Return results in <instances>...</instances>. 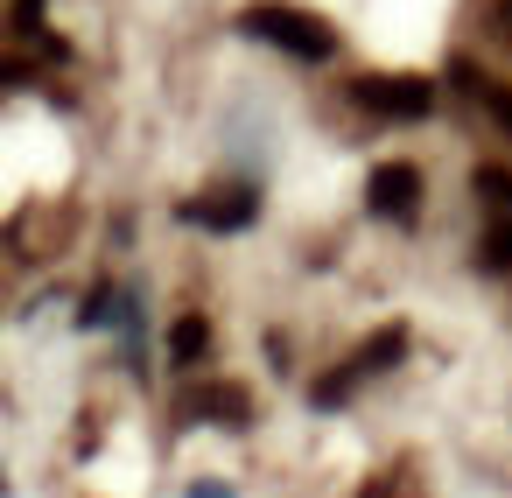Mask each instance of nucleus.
Here are the masks:
<instances>
[{
	"mask_svg": "<svg viewBox=\"0 0 512 498\" xmlns=\"http://www.w3.org/2000/svg\"><path fill=\"white\" fill-rule=\"evenodd\" d=\"M204 351H211V323H204V316H183V323L169 330V358H176V365H197Z\"/></svg>",
	"mask_w": 512,
	"mask_h": 498,
	"instance_id": "6",
	"label": "nucleus"
},
{
	"mask_svg": "<svg viewBox=\"0 0 512 498\" xmlns=\"http://www.w3.org/2000/svg\"><path fill=\"white\" fill-rule=\"evenodd\" d=\"M365 204H372V218H414V204H421V169H414V162H379L372 183H365Z\"/></svg>",
	"mask_w": 512,
	"mask_h": 498,
	"instance_id": "3",
	"label": "nucleus"
},
{
	"mask_svg": "<svg viewBox=\"0 0 512 498\" xmlns=\"http://www.w3.org/2000/svg\"><path fill=\"white\" fill-rule=\"evenodd\" d=\"M491 120H498V127L512 134V92H491Z\"/></svg>",
	"mask_w": 512,
	"mask_h": 498,
	"instance_id": "9",
	"label": "nucleus"
},
{
	"mask_svg": "<svg viewBox=\"0 0 512 498\" xmlns=\"http://www.w3.org/2000/svg\"><path fill=\"white\" fill-rule=\"evenodd\" d=\"M253 211H260V197H253L246 183H232V190H211V197H190V204H183V218H190V225H204V232H239V225H253Z\"/></svg>",
	"mask_w": 512,
	"mask_h": 498,
	"instance_id": "4",
	"label": "nucleus"
},
{
	"mask_svg": "<svg viewBox=\"0 0 512 498\" xmlns=\"http://www.w3.org/2000/svg\"><path fill=\"white\" fill-rule=\"evenodd\" d=\"M400 351H407V330H379L351 365H344V379L358 386V379H372V372H386V365H400Z\"/></svg>",
	"mask_w": 512,
	"mask_h": 498,
	"instance_id": "5",
	"label": "nucleus"
},
{
	"mask_svg": "<svg viewBox=\"0 0 512 498\" xmlns=\"http://www.w3.org/2000/svg\"><path fill=\"white\" fill-rule=\"evenodd\" d=\"M246 36H260L267 50H288V57H302V64H323V57L337 50V36H330L316 15H302V8H253V15H246Z\"/></svg>",
	"mask_w": 512,
	"mask_h": 498,
	"instance_id": "1",
	"label": "nucleus"
},
{
	"mask_svg": "<svg viewBox=\"0 0 512 498\" xmlns=\"http://www.w3.org/2000/svg\"><path fill=\"white\" fill-rule=\"evenodd\" d=\"M351 99L379 120H428L435 113V85L428 78H358Z\"/></svg>",
	"mask_w": 512,
	"mask_h": 498,
	"instance_id": "2",
	"label": "nucleus"
},
{
	"mask_svg": "<svg viewBox=\"0 0 512 498\" xmlns=\"http://www.w3.org/2000/svg\"><path fill=\"white\" fill-rule=\"evenodd\" d=\"M477 197L491 204V218H512V169H477Z\"/></svg>",
	"mask_w": 512,
	"mask_h": 498,
	"instance_id": "7",
	"label": "nucleus"
},
{
	"mask_svg": "<svg viewBox=\"0 0 512 498\" xmlns=\"http://www.w3.org/2000/svg\"><path fill=\"white\" fill-rule=\"evenodd\" d=\"M477 260H484L491 274H505V267H512V218H491V232H484Z\"/></svg>",
	"mask_w": 512,
	"mask_h": 498,
	"instance_id": "8",
	"label": "nucleus"
},
{
	"mask_svg": "<svg viewBox=\"0 0 512 498\" xmlns=\"http://www.w3.org/2000/svg\"><path fill=\"white\" fill-rule=\"evenodd\" d=\"M15 22H22V29H36V22H43V0H22V8H15Z\"/></svg>",
	"mask_w": 512,
	"mask_h": 498,
	"instance_id": "10",
	"label": "nucleus"
},
{
	"mask_svg": "<svg viewBox=\"0 0 512 498\" xmlns=\"http://www.w3.org/2000/svg\"><path fill=\"white\" fill-rule=\"evenodd\" d=\"M505 29H512V8H505Z\"/></svg>",
	"mask_w": 512,
	"mask_h": 498,
	"instance_id": "11",
	"label": "nucleus"
}]
</instances>
